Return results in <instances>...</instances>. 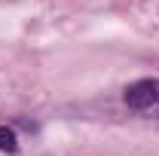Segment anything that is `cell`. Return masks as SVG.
I'll list each match as a JSON object with an SVG mask.
<instances>
[{"label":"cell","instance_id":"cell-1","mask_svg":"<svg viewBox=\"0 0 159 156\" xmlns=\"http://www.w3.org/2000/svg\"><path fill=\"white\" fill-rule=\"evenodd\" d=\"M125 104L132 110H150L159 107V80H138L125 89Z\"/></svg>","mask_w":159,"mask_h":156},{"label":"cell","instance_id":"cell-2","mask_svg":"<svg viewBox=\"0 0 159 156\" xmlns=\"http://www.w3.org/2000/svg\"><path fill=\"white\" fill-rule=\"evenodd\" d=\"M0 150L3 153H16L19 150V138H16V132L9 126H0Z\"/></svg>","mask_w":159,"mask_h":156}]
</instances>
